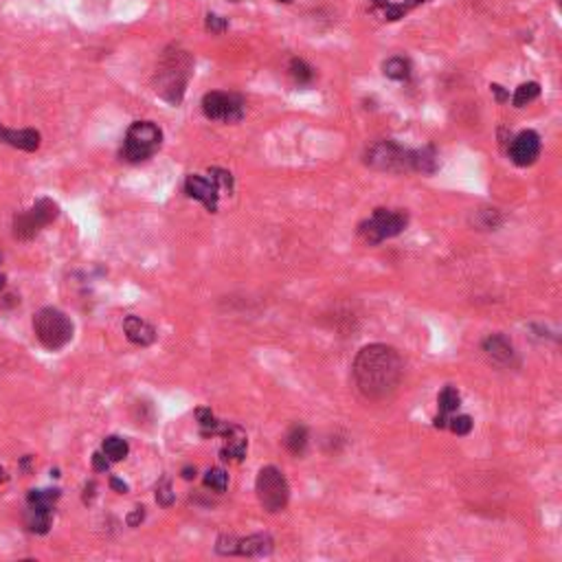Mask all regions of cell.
Segmentation results:
<instances>
[{"mask_svg":"<svg viewBox=\"0 0 562 562\" xmlns=\"http://www.w3.org/2000/svg\"><path fill=\"white\" fill-rule=\"evenodd\" d=\"M404 363L398 350L382 343L363 347L356 354L352 365V378L356 391L365 400L382 402L389 400L402 382Z\"/></svg>","mask_w":562,"mask_h":562,"instance_id":"obj_1","label":"cell"},{"mask_svg":"<svg viewBox=\"0 0 562 562\" xmlns=\"http://www.w3.org/2000/svg\"><path fill=\"white\" fill-rule=\"evenodd\" d=\"M34 332L46 350H62L73 340V321L57 308H42L34 317Z\"/></svg>","mask_w":562,"mask_h":562,"instance_id":"obj_2","label":"cell"},{"mask_svg":"<svg viewBox=\"0 0 562 562\" xmlns=\"http://www.w3.org/2000/svg\"><path fill=\"white\" fill-rule=\"evenodd\" d=\"M192 71V59L187 53H169L159 69V80H156V92L167 99L169 103H178L182 99L187 77Z\"/></svg>","mask_w":562,"mask_h":562,"instance_id":"obj_3","label":"cell"},{"mask_svg":"<svg viewBox=\"0 0 562 562\" xmlns=\"http://www.w3.org/2000/svg\"><path fill=\"white\" fill-rule=\"evenodd\" d=\"M163 132L159 126H154L152 121H136L130 126L126 134V143H123V159L130 163L147 161L150 156L156 154L161 147Z\"/></svg>","mask_w":562,"mask_h":562,"instance_id":"obj_4","label":"cell"},{"mask_svg":"<svg viewBox=\"0 0 562 562\" xmlns=\"http://www.w3.org/2000/svg\"><path fill=\"white\" fill-rule=\"evenodd\" d=\"M255 492L259 503L266 512H281L286 510L288 498H290V486L284 473L277 466H266L261 468L257 481H255Z\"/></svg>","mask_w":562,"mask_h":562,"instance_id":"obj_5","label":"cell"},{"mask_svg":"<svg viewBox=\"0 0 562 562\" xmlns=\"http://www.w3.org/2000/svg\"><path fill=\"white\" fill-rule=\"evenodd\" d=\"M409 215L404 211H389V209H376L371 213L369 220H365L358 226V233L363 236L367 244H380L389 238H396L407 229Z\"/></svg>","mask_w":562,"mask_h":562,"instance_id":"obj_6","label":"cell"},{"mask_svg":"<svg viewBox=\"0 0 562 562\" xmlns=\"http://www.w3.org/2000/svg\"><path fill=\"white\" fill-rule=\"evenodd\" d=\"M57 217V205L51 200H40L36 202V207H31L29 211L15 215L13 222V236L18 240H31L34 236L49 224L51 220Z\"/></svg>","mask_w":562,"mask_h":562,"instance_id":"obj_7","label":"cell"},{"mask_svg":"<svg viewBox=\"0 0 562 562\" xmlns=\"http://www.w3.org/2000/svg\"><path fill=\"white\" fill-rule=\"evenodd\" d=\"M202 113L213 121L236 123L244 117V99L240 95H233V92H207L202 99Z\"/></svg>","mask_w":562,"mask_h":562,"instance_id":"obj_8","label":"cell"},{"mask_svg":"<svg viewBox=\"0 0 562 562\" xmlns=\"http://www.w3.org/2000/svg\"><path fill=\"white\" fill-rule=\"evenodd\" d=\"M367 165L387 171H404L411 169V150H402L394 140H378L376 145L367 150Z\"/></svg>","mask_w":562,"mask_h":562,"instance_id":"obj_9","label":"cell"},{"mask_svg":"<svg viewBox=\"0 0 562 562\" xmlns=\"http://www.w3.org/2000/svg\"><path fill=\"white\" fill-rule=\"evenodd\" d=\"M273 538L268 534H253L248 538L222 536L217 538V554L224 556H268L273 552Z\"/></svg>","mask_w":562,"mask_h":562,"instance_id":"obj_10","label":"cell"},{"mask_svg":"<svg viewBox=\"0 0 562 562\" xmlns=\"http://www.w3.org/2000/svg\"><path fill=\"white\" fill-rule=\"evenodd\" d=\"M540 154V136L534 130H525L517 134L510 143V159L514 165L527 167L532 165Z\"/></svg>","mask_w":562,"mask_h":562,"instance_id":"obj_11","label":"cell"},{"mask_svg":"<svg viewBox=\"0 0 562 562\" xmlns=\"http://www.w3.org/2000/svg\"><path fill=\"white\" fill-rule=\"evenodd\" d=\"M185 192H187V196H189V198L200 200L209 211H215L217 209V198H220V194H217V192H220V189H217V185L211 178L198 176V174L187 176V180H185Z\"/></svg>","mask_w":562,"mask_h":562,"instance_id":"obj_12","label":"cell"},{"mask_svg":"<svg viewBox=\"0 0 562 562\" xmlns=\"http://www.w3.org/2000/svg\"><path fill=\"white\" fill-rule=\"evenodd\" d=\"M483 352H486V356L492 363L503 365V367L514 365V361H517V352H514L512 343L503 334H492L483 340Z\"/></svg>","mask_w":562,"mask_h":562,"instance_id":"obj_13","label":"cell"},{"mask_svg":"<svg viewBox=\"0 0 562 562\" xmlns=\"http://www.w3.org/2000/svg\"><path fill=\"white\" fill-rule=\"evenodd\" d=\"M224 446H222V459L226 461H242L246 455V433L238 424H229L222 433Z\"/></svg>","mask_w":562,"mask_h":562,"instance_id":"obj_14","label":"cell"},{"mask_svg":"<svg viewBox=\"0 0 562 562\" xmlns=\"http://www.w3.org/2000/svg\"><path fill=\"white\" fill-rule=\"evenodd\" d=\"M123 330H126V336L134 343V345L147 347L156 340V330L143 319H138L134 315H130L126 321H123Z\"/></svg>","mask_w":562,"mask_h":562,"instance_id":"obj_15","label":"cell"},{"mask_svg":"<svg viewBox=\"0 0 562 562\" xmlns=\"http://www.w3.org/2000/svg\"><path fill=\"white\" fill-rule=\"evenodd\" d=\"M437 404H440V415L435 417V426L437 428H446L448 426V415L455 413L461 404V398H459V391L455 387H446L444 391L437 398Z\"/></svg>","mask_w":562,"mask_h":562,"instance_id":"obj_16","label":"cell"},{"mask_svg":"<svg viewBox=\"0 0 562 562\" xmlns=\"http://www.w3.org/2000/svg\"><path fill=\"white\" fill-rule=\"evenodd\" d=\"M24 523L31 532L36 534H46L51 527V507L49 505H34L29 503V510L24 514Z\"/></svg>","mask_w":562,"mask_h":562,"instance_id":"obj_17","label":"cell"},{"mask_svg":"<svg viewBox=\"0 0 562 562\" xmlns=\"http://www.w3.org/2000/svg\"><path fill=\"white\" fill-rule=\"evenodd\" d=\"M3 140L24 152H36L40 147V134L36 130H5Z\"/></svg>","mask_w":562,"mask_h":562,"instance_id":"obj_18","label":"cell"},{"mask_svg":"<svg viewBox=\"0 0 562 562\" xmlns=\"http://www.w3.org/2000/svg\"><path fill=\"white\" fill-rule=\"evenodd\" d=\"M196 417H198V424H200V433L205 437L222 435L226 431V426H229V422H220L211 413V409H198Z\"/></svg>","mask_w":562,"mask_h":562,"instance_id":"obj_19","label":"cell"},{"mask_svg":"<svg viewBox=\"0 0 562 562\" xmlns=\"http://www.w3.org/2000/svg\"><path fill=\"white\" fill-rule=\"evenodd\" d=\"M422 3H426V0H404V3H400V5H391V3H387V0H373V5L382 7L387 20H400V18H404V15H407L411 9H415V7L422 5Z\"/></svg>","mask_w":562,"mask_h":562,"instance_id":"obj_20","label":"cell"},{"mask_svg":"<svg viewBox=\"0 0 562 562\" xmlns=\"http://www.w3.org/2000/svg\"><path fill=\"white\" fill-rule=\"evenodd\" d=\"M103 455L110 459V461H121V459H126L128 457V452H130V446L128 442L123 440V437H117V435H110V437H106L103 440Z\"/></svg>","mask_w":562,"mask_h":562,"instance_id":"obj_21","label":"cell"},{"mask_svg":"<svg viewBox=\"0 0 562 562\" xmlns=\"http://www.w3.org/2000/svg\"><path fill=\"white\" fill-rule=\"evenodd\" d=\"M382 71L387 77H391V80H409L411 77V62L407 57H391V59H387L384 64H382Z\"/></svg>","mask_w":562,"mask_h":562,"instance_id":"obj_22","label":"cell"},{"mask_svg":"<svg viewBox=\"0 0 562 562\" xmlns=\"http://www.w3.org/2000/svg\"><path fill=\"white\" fill-rule=\"evenodd\" d=\"M286 448L292 455H303L308 448V428L303 424H294L286 435Z\"/></svg>","mask_w":562,"mask_h":562,"instance_id":"obj_23","label":"cell"},{"mask_svg":"<svg viewBox=\"0 0 562 562\" xmlns=\"http://www.w3.org/2000/svg\"><path fill=\"white\" fill-rule=\"evenodd\" d=\"M540 95V86L536 84V82H527V84H521L519 88H517V92H514V106L517 108H523V106H527V103H532L536 97Z\"/></svg>","mask_w":562,"mask_h":562,"instance_id":"obj_24","label":"cell"},{"mask_svg":"<svg viewBox=\"0 0 562 562\" xmlns=\"http://www.w3.org/2000/svg\"><path fill=\"white\" fill-rule=\"evenodd\" d=\"M290 75H292V80L303 86V84H310L312 82V77H315V71H312V66H308L303 59H292L290 62Z\"/></svg>","mask_w":562,"mask_h":562,"instance_id":"obj_25","label":"cell"},{"mask_svg":"<svg viewBox=\"0 0 562 562\" xmlns=\"http://www.w3.org/2000/svg\"><path fill=\"white\" fill-rule=\"evenodd\" d=\"M205 486L215 490V492H224L229 486V475L222 470V468H211V470L205 475Z\"/></svg>","mask_w":562,"mask_h":562,"instance_id":"obj_26","label":"cell"},{"mask_svg":"<svg viewBox=\"0 0 562 562\" xmlns=\"http://www.w3.org/2000/svg\"><path fill=\"white\" fill-rule=\"evenodd\" d=\"M59 498V490H31L27 501L34 505H49L53 507V503Z\"/></svg>","mask_w":562,"mask_h":562,"instance_id":"obj_27","label":"cell"},{"mask_svg":"<svg viewBox=\"0 0 562 562\" xmlns=\"http://www.w3.org/2000/svg\"><path fill=\"white\" fill-rule=\"evenodd\" d=\"M448 428L457 435H468L473 431V417L470 415H457V417H448Z\"/></svg>","mask_w":562,"mask_h":562,"instance_id":"obj_28","label":"cell"},{"mask_svg":"<svg viewBox=\"0 0 562 562\" xmlns=\"http://www.w3.org/2000/svg\"><path fill=\"white\" fill-rule=\"evenodd\" d=\"M209 174H211V180L217 185V189H224V192L233 189V176L229 174V171L213 167V169H209Z\"/></svg>","mask_w":562,"mask_h":562,"instance_id":"obj_29","label":"cell"},{"mask_svg":"<svg viewBox=\"0 0 562 562\" xmlns=\"http://www.w3.org/2000/svg\"><path fill=\"white\" fill-rule=\"evenodd\" d=\"M156 501H159L161 505L169 507L171 503H174V492H171V486H169V481L163 479L159 483V488H156Z\"/></svg>","mask_w":562,"mask_h":562,"instance_id":"obj_30","label":"cell"},{"mask_svg":"<svg viewBox=\"0 0 562 562\" xmlns=\"http://www.w3.org/2000/svg\"><path fill=\"white\" fill-rule=\"evenodd\" d=\"M207 29L211 31V34H222V31L226 29V20H222L220 15L209 13L207 15Z\"/></svg>","mask_w":562,"mask_h":562,"instance_id":"obj_31","label":"cell"},{"mask_svg":"<svg viewBox=\"0 0 562 562\" xmlns=\"http://www.w3.org/2000/svg\"><path fill=\"white\" fill-rule=\"evenodd\" d=\"M92 466H95V470L106 473L108 468H110V459H106V455H101V452H95V455H92Z\"/></svg>","mask_w":562,"mask_h":562,"instance_id":"obj_32","label":"cell"},{"mask_svg":"<svg viewBox=\"0 0 562 562\" xmlns=\"http://www.w3.org/2000/svg\"><path fill=\"white\" fill-rule=\"evenodd\" d=\"M143 517H145V512H143V507H136L130 517H128V523H130V527H136L140 521H143Z\"/></svg>","mask_w":562,"mask_h":562,"instance_id":"obj_33","label":"cell"},{"mask_svg":"<svg viewBox=\"0 0 562 562\" xmlns=\"http://www.w3.org/2000/svg\"><path fill=\"white\" fill-rule=\"evenodd\" d=\"M110 486H113L115 490H119L121 494H126V492H128V486H126V483H123V481H119L117 477H113V481H110Z\"/></svg>","mask_w":562,"mask_h":562,"instance_id":"obj_34","label":"cell"},{"mask_svg":"<svg viewBox=\"0 0 562 562\" xmlns=\"http://www.w3.org/2000/svg\"><path fill=\"white\" fill-rule=\"evenodd\" d=\"M490 88H492V92H496V97H498V101H505V97H507V92H505V90H503L501 86H498V84H492Z\"/></svg>","mask_w":562,"mask_h":562,"instance_id":"obj_35","label":"cell"},{"mask_svg":"<svg viewBox=\"0 0 562 562\" xmlns=\"http://www.w3.org/2000/svg\"><path fill=\"white\" fill-rule=\"evenodd\" d=\"M194 477H196V468H185L182 479H194Z\"/></svg>","mask_w":562,"mask_h":562,"instance_id":"obj_36","label":"cell"},{"mask_svg":"<svg viewBox=\"0 0 562 562\" xmlns=\"http://www.w3.org/2000/svg\"><path fill=\"white\" fill-rule=\"evenodd\" d=\"M7 479H9V475H7V470H5V468H3V466H0V483H5Z\"/></svg>","mask_w":562,"mask_h":562,"instance_id":"obj_37","label":"cell"},{"mask_svg":"<svg viewBox=\"0 0 562 562\" xmlns=\"http://www.w3.org/2000/svg\"><path fill=\"white\" fill-rule=\"evenodd\" d=\"M3 288H5V277L0 275V290H3Z\"/></svg>","mask_w":562,"mask_h":562,"instance_id":"obj_38","label":"cell"},{"mask_svg":"<svg viewBox=\"0 0 562 562\" xmlns=\"http://www.w3.org/2000/svg\"><path fill=\"white\" fill-rule=\"evenodd\" d=\"M3 132H5V128H3V126H0V140H3Z\"/></svg>","mask_w":562,"mask_h":562,"instance_id":"obj_39","label":"cell"},{"mask_svg":"<svg viewBox=\"0 0 562 562\" xmlns=\"http://www.w3.org/2000/svg\"><path fill=\"white\" fill-rule=\"evenodd\" d=\"M277 3H290V0H277Z\"/></svg>","mask_w":562,"mask_h":562,"instance_id":"obj_40","label":"cell"},{"mask_svg":"<svg viewBox=\"0 0 562 562\" xmlns=\"http://www.w3.org/2000/svg\"><path fill=\"white\" fill-rule=\"evenodd\" d=\"M0 259H3V257H0Z\"/></svg>","mask_w":562,"mask_h":562,"instance_id":"obj_41","label":"cell"}]
</instances>
